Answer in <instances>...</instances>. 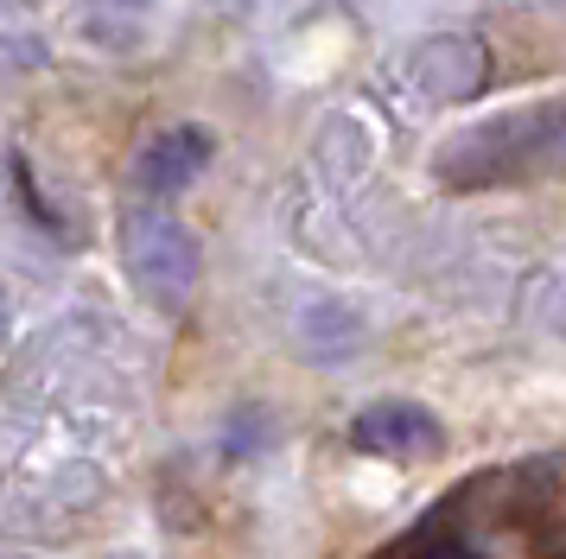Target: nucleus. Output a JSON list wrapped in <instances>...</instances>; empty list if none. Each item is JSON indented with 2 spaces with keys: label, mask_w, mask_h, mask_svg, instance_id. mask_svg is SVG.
Segmentation results:
<instances>
[{
  "label": "nucleus",
  "mask_w": 566,
  "mask_h": 559,
  "mask_svg": "<svg viewBox=\"0 0 566 559\" xmlns=\"http://www.w3.org/2000/svg\"><path fill=\"white\" fill-rule=\"evenodd\" d=\"M560 159H566V96H554L452 134L439 147L433 172L452 191H490V184H510V178H535Z\"/></svg>",
  "instance_id": "nucleus-1"
},
{
  "label": "nucleus",
  "mask_w": 566,
  "mask_h": 559,
  "mask_svg": "<svg viewBox=\"0 0 566 559\" xmlns=\"http://www.w3.org/2000/svg\"><path fill=\"white\" fill-rule=\"evenodd\" d=\"M122 267L154 305H185L205 274V249L172 203H128L122 210Z\"/></svg>",
  "instance_id": "nucleus-2"
},
{
  "label": "nucleus",
  "mask_w": 566,
  "mask_h": 559,
  "mask_svg": "<svg viewBox=\"0 0 566 559\" xmlns=\"http://www.w3.org/2000/svg\"><path fill=\"white\" fill-rule=\"evenodd\" d=\"M408 83L427 102H471L490 89V51L471 32H433L408 51Z\"/></svg>",
  "instance_id": "nucleus-3"
},
{
  "label": "nucleus",
  "mask_w": 566,
  "mask_h": 559,
  "mask_svg": "<svg viewBox=\"0 0 566 559\" xmlns=\"http://www.w3.org/2000/svg\"><path fill=\"white\" fill-rule=\"evenodd\" d=\"M350 445L388 464H408V457H439L446 452V426H439L433 407L420 401H369L350 420Z\"/></svg>",
  "instance_id": "nucleus-4"
},
{
  "label": "nucleus",
  "mask_w": 566,
  "mask_h": 559,
  "mask_svg": "<svg viewBox=\"0 0 566 559\" xmlns=\"http://www.w3.org/2000/svg\"><path fill=\"white\" fill-rule=\"evenodd\" d=\"M210 152H217V140H210L205 127H191V122L147 134L140 152H134V184H140V203H172L185 184H198V172L210 166Z\"/></svg>",
  "instance_id": "nucleus-5"
},
{
  "label": "nucleus",
  "mask_w": 566,
  "mask_h": 559,
  "mask_svg": "<svg viewBox=\"0 0 566 559\" xmlns=\"http://www.w3.org/2000/svg\"><path fill=\"white\" fill-rule=\"evenodd\" d=\"M535 312H541V325H547V330H566V274L547 280V293H541Z\"/></svg>",
  "instance_id": "nucleus-6"
},
{
  "label": "nucleus",
  "mask_w": 566,
  "mask_h": 559,
  "mask_svg": "<svg viewBox=\"0 0 566 559\" xmlns=\"http://www.w3.org/2000/svg\"><path fill=\"white\" fill-rule=\"evenodd\" d=\"M7 330H13V305H7V293H0V344H7Z\"/></svg>",
  "instance_id": "nucleus-7"
}]
</instances>
